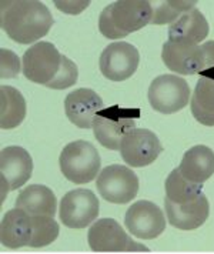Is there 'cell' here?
<instances>
[{
  "label": "cell",
  "instance_id": "obj_18",
  "mask_svg": "<svg viewBox=\"0 0 214 254\" xmlns=\"http://www.w3.org/2000/svg\"><path fill=\"white\" fill-rule=\"evenodd\" d=\"M179 170L184 179L203 185L214 174V151L203 146H194L184 153Z\"/></svg>",
  "mask_w": 214,
  "mask_h": 254
},
{
  "label": "cell",
  "instance_id": "obj_19",
  "mask_svg": "<svg viewBox=\"0 0 214 254\" xmlns=\"http://www.w3.org/2000/svg\"><path fill=\"white\" fill-rule=\"evenodd\" d=\"M14 207L22 208L30 216L55 217L57 200L55 193L43 185H30L23 189L16 198Z\"/></svg>",
  "mask_w": 214,
  "mask_h": 254
},
{
  "label": "cell",
  "instance_id": "obj_20",
  "mask_svg": "<svg viewBox=\"0 0 214 254\" xmlns=\"http://www.w3.org/2000/svg\"><path fill=\"white\" fill-rule=\"evenodd\" d=\"M170 42H189L199 45L209 36V23L199 9H192L184 13L169 27Z\"/></svg>",
  "mask_w": 214,
  "mask_h": 254
},
{
  "label": "cell",
  "instance_id": "obj_9",
  "mask_svg": "<svg viewBox=\"0 0 214 254\" xmlns=\"http://www.w3.org/2000/svg\"><path fill=\"white\" fill-rule=\"evenodd\" d=\"M87 242L93 252H148L146 246L136 244L114 219L97 220L89 230Z\"/></svg>",
  "mask_w": 214,
  "mask_h": 254
},
{
  "label": "cell",
  "instance_id": "obj_1",
  "mask_svg": "<svg viewBox=\"0 0 214 254\" xmlns=\"http://www.w3.org/2000/svg\"><path fill=\"white\" fill-rule=\"evenodd\" d=\"M1 29L11 40L30 45L49 33L53 16L42 1H1Z\"/></svg>",
  "mask_w": 214,
  "mask_h": 254
},
{
  "label": "cell",
  "instance_id": "obj_5",
  "mask_svg": "<svg viewBox=\"0 0 214 254\" xmlns=\"http://www.w3.org/2000/svg\"><path fill=\"white\" fill-rule=\"evenodd\" d=\"M189 83L176 74H161L148 87V103L161 115H173L183 110L190 102Z\"/></svg>",
  "mask_w": 214,
  "mask_h": 254
},
{
  "label": "cell",
  "instance_id": "obj_17",
  "mask_svg": "<svg viewBox=\"0 0 214 254\" xmlns=\"http://www.w3.org/2000/svg\"><path fill=\"white\" fill-rule=\"evenodd\" d=\"M32 237V216L22 208H13L7 211L0 226V240L4 247L20 249L29 246Z\"/></svg>",
  "mask_w": 214,
  "mask_h": 254
},
{
  "label": "cell",
  "instance_id": "obj_22",
  "mask_svg": "<svg viewBox=\"0 0 214 254\" xmlns=\"http://www.w3.org/2000/svg\"><path fill=\"white\" fill-rule=\"evenodd\" d=\"M0 126L3 130H10L20 126L26 117V100L17 89L11 86H1L0 89Z\"/></svg>",
  "mask_w": 214,
  "mask_h": 254
},
{
  "label": "cell",
  "instance_id": "obj_12",
  "mask_svg": "<svg viewBox=\"0 0 214 254\" xmlns=\"http://www.w3.org/2000/svg\"><path fill=\"white\" fill-rule=\"evenodd\" d=\"M140 55L133 45L116 42L103 50L99 66L102 74L112 81H124L132 77L139 67Z\"/></svg>",
  "mask_w": 214,
  "mask_h": 254
},
{
  "label": "cell",
  "instance_id": "obj_24",
  "mask_svg": "<svg viewBox=\"0 0 214 254\" xmlns=\"http://www.w3.org/2000/svg\"><path fill=\"white\" fill-rule=\"evenodd\" d=\"M59 224L50 216H32V237L30 247H46L59 237Z\"/></svg>",
  "mask_w": 214,
  "mask_h": 254
},
{
  "label": "cell",
  "instance_id": "obj_23",
  "mask_svg": "<svg viewBox=\"0 0 214 254\" xmlns=\"http://www.w3.org/2000/svg\"><path fill=\"white\" fill-rule=\"evenodd\" d=\"M164 189H166V198L179 204L189 203L203 193V185L193 183L190 180L184 179L179 167L169 174L164 183Z\"/></svg>",
  "mask_w": 214,
  "mask_h": 254
},
{
  "label": "cell",
  "instance_id": "obj_28",
  "mask_svg": "<svg viewBox=\"0 0 214 254\" xmlns=\"http://www.w3.org/2000/svg\"><path fill=\"white\" fill-rule=\"evenodd\" d=\"M204 53L203 70L199 73L204 77H214V40H209L202 45Z\"/></svg>",
  "mask_w": 214,
  "mask_h": 254
},
{
  "label": "cell",
  "instance_id": "obj_2",
  "mask_svg": "<svg viewBox=\"0 0 214 254\" xmlns=\"http://www.w3.org/2000/svg\"><path fill=\"white\" fill-rule=\"evenodd\" d=\"M153 7L146 0L116 1L106 6L99 17V29L106 39H122L143 29L153 19Z\"/></svg>",
  "mask_w": 214,
  "mask_h": 254
},
{
  "label": "cell",
  "instance_id": "obj_8",
  "mask_svg": "<svg viewBox=\"0 0 214 254\" xmlns=\"http://www.w3.org/2000/svg\"><path fill=\"white\" fill-rule=\"evenodd\" d=\"M62 64V55L55 45L39 42L23 55V74L27 80L47 84L53 80Z\"/></svg>",
  "mask_w": 214,
  "mask_h": 254
},
{
  "label": "cell",
  "instance_id": "obj_25",
  "mask_svg": "<svg viewBox=\"0 0 214 254\" xmlns=\"http://www.w3.org/2000/svg\"><path fill=\"white\" fill-rule=\"evenodd\" d=\"M196 7V1H163L153 12V24H173L184 13Z\"/></svg>",
  "mask_w": 214,
  "mask_h": 254
},
{
  "label": "cell",
  "instance_id": "obj_10",
  "mask_svg": "<svg viewBox=\"0 0 214 254\" xmlns=\"http://www.w3.org/2000/svg\"><path fill=\"white\" fill-rule=\"evenodd\" d=\"M126 229L142 240H153L166 230V217L157 204L139 200L126 211Z\"/></svg>",
  "mask_w": 214,
  "mask_h": 254
},
{
  "label": "cell",
  "instance_id": "obj_29",
  "mask_svg": "<svg viewBox=\"0 0 214 254\" xmlns=\"http://www.w3.org/2000/svg\"><path fill=\"white\" fill-rule=\"evenodd\" d=\"M90 4V1H56V6L62 10V12L68 13V14H79L83 12L87 6Z\"/></svg>",
  "mask_w": 214,
  "mask_h": 254
},
{
  "label": "cell",
  "instance_id": "obj_16",
  "mask_svg": "<svg viewBox=\"0 0 214 254\" xmlns=\"http://www.w3.org/2000/svg\"><path fill=\"white\" fill-rule=\"evenodd\" d=\"M102 109V97L94 90L86 87L69 93L65 100V112L68 119L79 128H89L93 126L94 116Z\"/></svg>",
  "mask_w": 214,
  "mask_h": 254
},
{
  "label": "cell",
  "instance_id": "obj_13",
  "mask_svg": "<svg viewBox=\"0 0 214 254\" xmlns=\"http://www.w3.org/2000/svg\"><path fill=\"white\" fill-rule=\"evenodd\" d=\"M0 172L3 200L9 191L20 189L33 173V160L29 151L19 146L4 147L0 154Z\"/></svg>",
  "mask_w": 214,
  "mask_h": 254
},
{
  "label": "cell",
  "instance_id": "obj_4",
  "mask_svg": "<svg viewBox=\"0 0 214 254\" xmlns=\"http://www.w3.org/2000/svg\"><path fill=\"white\" fill-rule=\"evenodd\" d=\"M139 112L113 106L100 110L94 116L93 131L94 137L109 150H120L123 137L136 127V119Z\"/></svg>",
  "mask_w": 214,
  "mask_h": 254
},
{
  "label": "cell",
  "instance_id": "obj_27",
  "mask_svg": "<svg viewBox=\"0 0 214 254\" xmlns=\"http://www.w3.org/2000/svg\"><path fill=\"white\" fill-rule=\"evenodd\" d=\"M1 79L16 77L20 73V59L7 49H1Z\"/></svg>",
  "mask_w": 214,
  "mask_h": 254
},
{
  "label": "cell",
  "instance_id": "obj_15",
  "mask_svg": "<svg viewBox=\"0 0 214 254\" xmlns=\"http://www.w3.org/2000/svg\"><path fill=\"white\" fill-rule=\"evenodd\" d=\"M164 208L170 224L184 231H192L202 227L210 214V204L203 193L184 204L173 203L169 198H164Z\"/></svg>",
  "mask_w": 214,
  "mask_h": 254
},
{
  "label": "cell",
  "instance_id": "obj_6",
  "mask_svg": "<svg viewBox=\"0 0 214 254\" xmlns=\"http://www.w3.org/2000/svg\"><path fill=\"white\" fill-rule=\"evenodd\" d=\"M96 187L106 201L126 204L139 193V177L126 166L112 164L99 173Z\"/></svg>",
  "mask_w": 214,
  "mask_h": 254
},
{
  "label": "cell",
  "instance_id": "obj_11",
  "mask_svg": "<svg viewBox=\"0 0 214 254\" xmlns=\"http://www.w3.org/2000/svg\"><path fill=\"white\" fill-rule=\"evenodd\" d=\"M163 146L157 134L147 128L130 130L120 143V154L126 164L132 167H144L157 160Z\"/></svg>",
  "mask_w": 214,
  "mask_h": 254
},
{
  "label": "cell",
  "instance_id": "obj_14",
  "mask_svg": "<svg viewBox=\"0 0 214 254\" xmlns=\"http://www.w3.org/2000/svg\"><path fill=\"white\" fill-rule=\"evenodd\" d=\"M161 59L167 69L183 76L199 74L203 70L204 53L200 45L167 40L163 45Z\"/></svg>",
  "mask_w": 214,
  "mask_h": 254
},
{
  "label": "cell",
  "instance_id": "obj_3",
  "mask_svg": "<svg viewBox=\"0 0 214 254\" xmlns=\"http://www.w3.org/2000/svg\"><path fill=\"white\" fill-rule=\"evenodd\" d=\"M60 170L69 182L74 185H86L100 173L102 159L96 147L84 140L71 141L62 150Z\"/></svg>",
  "mask_w": 214,
  "mask_h": 254
},
{
  "label": "cell",
  "instance_id": "obj_26",
  "mask_svg": "<svg viewBox=\"0 0 214 254\" xmlns=\"http://www.w3.org/2000/svg\"><path fill=\"white\" fill-rule=\"evenodd\" d=\"M77 79H79V69H77L76 63L62 55L60 69L57 71L56 76L53 77V80L46 84V87L55 89V90H63V89L73 86L77 81Z\"/></svg>",
  "mask_w": 214,
  "mask_h": 254
},
{
  "label": "cell",
  "instance_id": "obj_7",
  "mask_svg": "<svg viewBox=\"0 0 214 254\" xmlns=\"http://www.w3.org/2000/svg\"><path fill=\"white\" fill-rule=\"evenodd\" d=\"M60 221L69 229H86L99 217V200L87 189H76L62 198L59 206Z\"/></svg>",
  "mask_w": 214,
  "mask_h": 254
},
{
  "label": "cell",
  "instance_id": "obj_21",
  "mask_svg": "<svg viewBox=\"0 0 214 254\" xmlns=\"http://www.w3.org/2000/svg\"><path fill=\"white\" fill-rule=\"evenodd\" d=\"M192 113L194 119L204 126H214V77L200 79L192 96Z\"/></svg>",
  "mask_w": 214,
  "mask_h": 254
}]
</instances>
